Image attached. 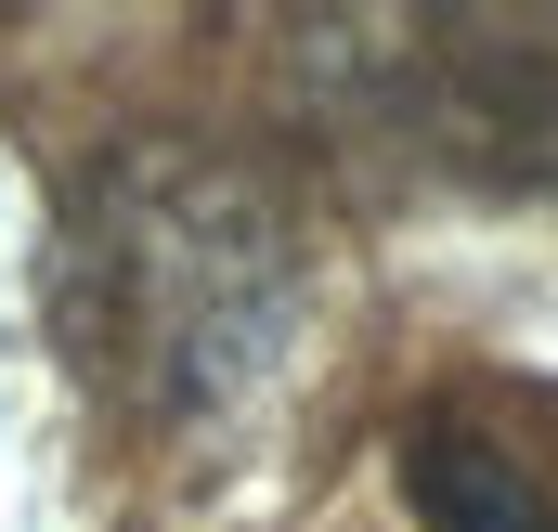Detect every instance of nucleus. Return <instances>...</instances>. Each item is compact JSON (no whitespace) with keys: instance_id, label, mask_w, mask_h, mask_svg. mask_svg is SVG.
Wrapping results in <instances>:
<instances>
[{"instance_id":"1","label":"nucleus","mask_w":558,"mask_h":532,"mask_svg":"<svg viewBox=\"0 0 558 532\" xmlns=\"http://www.w3.org/2000/svg\"><path fill=\"white\" fill-rule=\"evenodd\" d=\"M403 494H416L428 532H558L546 481L520 455H494L481 428H416L403 442Z\"/></svg>"}]
</instances>
